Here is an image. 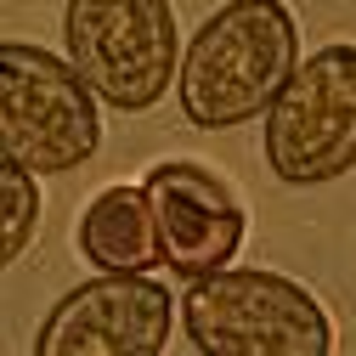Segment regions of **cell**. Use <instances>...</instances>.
<instances>
[{"mask_svg":"<svg viewBox=\"0 0 356 356\" xmlns=\"http://www.w3.org/2000/svg\"><path fill=\"white\" fill-rule=\"evenodd\" d=\"M181 328L198 356H334L328 305L266 266H215L187 277Z\"/></svg>","mask_w":356,"mask_h":356,"instance_id":"2","label":"cell"},{"mask_svg":"<svg viewBox=\"0 0 356 356\" xmlns=\"http://www.w3.org/2000/svg\"><path fill=\"white\" fill-rule=\"evenodd\" d=\"M79 254L91 272H153L159 232L142 187H102L79 215Z\"/></svg>","mask_w":356,"mask_h":356,"instance_id":"8","label":"cell"},{"mask_svg":"<svg viewBox=\"0 0 356 356\" xmlns=\"http://www.w3.org/2000/svg\"><path fill=\"white\" fill-rule=\"evenodd\" d=\"M175 300L147 272H97L68 289L34 334V356H159Z\"/></svg>","mask_w":356,"mask_h":356,"instance_id":"6","label":"cell"},{"mask_svg":"<svg viewBox=\"0 0 356 356\" xmlns=\"http://www.w3.org/2000/svg\"><path fill=\"white\" fill-rule=\"evenodd\" d=\"M102 147V102L68 57L0 40V159L29 175H68Z\"/></svg>","mask_w":356,"mask_h":356,"instance_id":"3","label":"cell"},{"mask_svg":"<svg viewBox=\"0 0 356 356\" xmlns=\"http://www.w3.org/2000/svg\"><path fill=\"white\" fill-rule=\"evenodd\" d=\"M300 63V23L283 0H227L175 57L181 113L198 130H238L266 113Z\"/></svg>","mask_w":356,"mask_h":356,"instance_id":"1","label":"cell"},{"mask_svg":"<svg viewBox=\"0 0 356 356\" xmlns=\"http://www.w3.org/2000/svg\"><path fill=\"white\" fill-rule=\"evenodd\" d=\"M142 193L159 232V266H170L175 277H204L215 266H232L249 232V215L215 170L193 159H164L147 170Z\"/></svg>","mask_w":356,"mask_h":356,"instance_id":"7","label":"cell"},{"mask_svg":"<svg viewBox=\"0 0 356 356\" xmlns=\"http://www.w3.org/2000/svg\"><path fill=\"white\" fill-rule=\"evenodd\" d=\"M40 232V187L12 159H0V272L34 243Z\"/></svg>","mask_w":356,"mask_h":356,"instance_id":"9","label":"cell"},{"mask_svg":"<svg viewBox=\"0 0 356 356\" xmlns=\"http://www.w3.org/2000/svg\"><path fill=\"white\" fill-rule=\"evenodd\" d=\"M63 57L113 113H147L164 102L181 34L170 0H68Z\"/></svg>","mask_w":356,"mask_h":356,"instance_id":"4","label":"cell"},{"mask_svg":"<svg viewBox=\"0 0 356 356\" xmlns=\"http://www.w3.org/2000/svg\"><path fill=\"white\" fill-rule=\"evenodd\" d=\"M266 164L283 187H323L356 170V46L311 51L266 108Z\"/></svg>","mask_w":356,"mask_h":356,"instance_id":"5","label":"cell"}]
</instances>
